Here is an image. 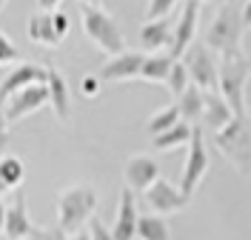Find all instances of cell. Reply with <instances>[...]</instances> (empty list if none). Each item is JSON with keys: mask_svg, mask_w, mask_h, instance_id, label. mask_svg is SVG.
Returning <instances> with one entry per match:
<instances>
[{"mask_svg": "<svg viewBox=\"0 0 251 240\" xmlns=\"http://www.w3.org/2000/svg\"><path fill=\"white\" fill-rule=\"evenodd\" d=\"M143 200H146V206L157 212V214H174V212H183L188 203V197L180 189H174L169 180H160L157 177L154 183L143 192Z\"/></svg>", "mask_w": 251, "mask_h": 240, "instance_id": "ba28073f", "label": "cell"}, {"mask_svg": "<svg viewBox=\"0 0 251 240\" xmlns=\"http://www.w3.org/2000/svg\"><path fill=\"white\" fill-rule=\"evenodd\" d=\"M83 6H100V0H80Z\"/></svg>", "mask_w": 251, "mask_h": 240, "instance_id": "8d00e7d4", "label": "cell"}, {"mask_svg": "<svg viewBox=\"0 0 251 240\" xmlns=\"http://www.w3.org/2000/svg\"><path fill=\"white\" fill-rule=\"evenodd\" d=\"M197 3H203V0H197Z\"/></svg>", "mask_w": 251, "mask_h": 240, "instance_id": "f35d334b", "label": "cell"}, {"mask_svg": "<svg viewBox=\"0 0 251 240\" xmlns=\"http://www.w3.org/2000/svg\"><path fill=\"white\" fill-rule=\"evenodd\" d=\"M243 26L251 29V0H246V6H243Z\"/></svg>", "mask_w": 251, "mask_h": 240, "instance_id": "e575fe53", "label": "cell"}, {"mask_svg": "<svg viewBox=\"0 0 251 240\" xmlns=\"http://www.w3.org/2000/svg\"><path fill=\"white\" fill-rule=\"evenodd\" d=\"M6 3H9V0H0V9H3V6H6Z\"/></svg>", "mask_w": 251, "mask_h": 240, "instance_id": "74e56055", "label": "cell"}, {"mask_svg": "<svg viewBox=\"0 0 251 240\" xmlns=\"http://www.w3.org/2000/svg\"><path fill=\"white\" fill-rule=\"evenodd\" d=\"M188 69H186V63H180V60H174L172 63V72H169V80H166V86H169V92H172L174 97H180L183 92H186L188 86Z\"/></svg>", "mask_w": 251, "mask_h": 240, "instance_id": "484cf974", "label": "cell"}, {"mask_svg": "<svg viewBox=\"0 0 251 240\" xmlns=\"http://www.w3.org/2000/svg\"><path fill=\"white\" fill-rule=\"evenodd\" d=\"M46 89H49L51 112L66 123L69 114H72V95H69V83H66V78H63L54 66H46Z\"/></svg>", "mask_w": 251, "mask_h": 240, "instance_id": "9a60e30c", "label": "cell"}, {"mask_svg": "<svg viewBox=\"0 0 251 240\" xmlns=\"http://www.w3.org/2000/svg\"><path fill=\"white\" fill-rule=\"evenodd\" d=\"M49 103V89L46 86H29V89H20L6 100V123H17L20 117L37 112L40 106Z\"/></svg>", "mask_w": 251, "mask_h": 240, "instance_id": "8fae6325", "label": "cell"}, {"mask_svg": "<svg viewBox=\"0 0 251 240\" xmlns=\"http://www.w3.org/2000/svg\"><path fill=\"white\" fill-rule=\"evenodd\" d=\"M231 120H234V112H231V109H228V103L220 97V92L205 95V112H203V123H205V126L217 134L220 129H226Z\"/></svg>", "mask_w": 251, "mask_h": 240, "instance_id": "d6986e66", "label": "cell"}, {"mask_svg": "<svg viewBox=\"0 0 251 240\" xmlns=\"http://www.w3.org/2000/svg\"><path fill=\"white\" fill-rule=\"evenodd\" d=\"M80 92L86 97H97V92H100V80H97V75H86V78L80 80Z\"/></svg>", "mask_w": 251, "mask_h": 240, "instance_id": "f546056e", "label": "cell"}, {"mask_svg": "<svg viewBox=\"0 0 251 240\" xmlns=\"http://www.w3.org/2000/svg\"><path fill=\"white\" fill-rule=\"evenodd\" d=\"M174 6H177V0H151L146 9V20H163V17H169Z\"/></svg>", "mask_w": 251, "mask_h": 240, "instance_id": "4316f807", "label": "cell"}, {"mask_svg": "<svg viewBox=\"0 0 251 240\" xmlns=\"http://www.w3.org/2000/svg\"><path fill=\"white\" fill-rule=\"evenodd\" d=\"M29 86H46V63H20V66H15V69L6 75L3 86H0V100L6 103L15 92L29 89Z\"/></svg>", "mask_w": 251, "mask_h": 240, "instance_id": "30bf717a", "label": "cell"}, {"mask_svg": "<svg viewBox=\"0 0 251 240\" xmlns=\"http://www.w3.org/2000/svg\"><path fill=\"white\" fill-rule=\"evenodd\" d=\"M243 32H246V26H243V9L237 6V0H226L220 6L214 23L205 32V46L211 49V52H220V57L223 54H237Z\"/></svg>", "mask_w": 251, "mask_h": 240, "instance_id": "3957f363", "label": "cell"}, {"mask_svg": "<svg viewBox=\"0 0 251 240\" xmlns=\"http://www.w3.org/2000/svg\"><path fill=\"white\" fill-rule=\"evenodd\" d=\"M15 60H20V52H17V46L12 43V37H6V34L0 32V66L15 63Z\"/></svg>", "mask_w": 251, "mask_h": 240, "instance_id": "83f0119b", "label": "cell"}, {"mask_svg": "<svg viewBox=\"0 0 251 240\" xmlns=\"http://www.w3.org/2000/svg\"><path fill=\"white\" fill-rule=\"evenodd\" d=\"M214 146L234 163L243 175H251V129L246 120L234 117L226 129L214 134Z\"/></svg>", "mask_w": 251, "mask_h": 240, "instance_id": "5b68a950", "label": "cell"}, {"mask_svg": "<svg viewBox=\"0 0 251 240\" xmlns=\"http://www.w3.org/2000/svg\"><path fill=\"white\" fill-rule=\"evenodd\" d=\"M89 240H114L111 238V229H106V223L100 217L89 220Z\"/></svg>", "mask_w": 251, "mask_h": 240, "instance_id": "f1b7e54d", "label": "cell"}, {"mask_svg": "<svg viewBox=\"0 0 251 240\" xmlns=\"http://www.w3.org/2000/svg\"><path fill=\"white\" fill-rule=\"evenodd\" d=\"M186 57V69H188V78L197 89H203L205 95L217 92V60L211 57V49L203 46V43H191L188 52L183 54Z\"/></svg>", "mask_w": 251, "mask_h": 240, "instance_id": "8992f818", "label": "cell"}, {"mask_svg": "<svg viewBox=\"0 0 251 240\" xmlns=\"http://www.w3.org/2000/svg\"><path fill=\"white\" fill-rule=\"evenodd\" d=\"M83 29H86V34H89L106 54H111V57H117V54L126 52L123 32H120L117 20H114L106 9H100V6H83Z\"/></svg>", "mask_w": 251, "mask_h": 240, "instance_id": "277c9868", "label": "cell"}, {"mask_svg": "<svg viewBox=\"0 0 251 240\" xmlns=\"http://www.w3.org/2000/svg\"><path fill=\"white\" fill-rule=\"evenodd\" d=\"M137 203H134V192L126 186L120 189V203H117V217L111 226V238L114 240H134L137 238Z\"/></svg>", "mask_w": 251, "mask_h": 240, "instance_id": "7c38bea8", "label": "cell"}, {"mask_svg": "<svg viewBox=\"0 0 251 240\" xmlns=\"http://www.w3.org/2000/svg\"><path fill=\"white\" fill-rule=\"evenodd\" d=\"M143 60L146 54L143 52H123L117 57H111L109 63L100 69V80H131V78H140V69H143Z\"/></svg>", "mask_w": 251, "mask_h": 240, "instance_id": "5bb4252c", "label": "cell"}, {"mask_svg": "<svg viewBox=\"0 0 251 240\" xmlns=\"http://www.w3.org/2000/svg\"><path fill=\"white\" fill-rule=\"evenodd\" d=\"M37 6H40V12H54L60 6V0H37Z\"/></svg>", "mask_w": 251, "mask_h": 240, "instance_id": "836d02e7", "label": "cell"}, {"mask_svg": "<svg viewBox=\"0 0 251 240\" xmlns=\"http://www.w3.org/2000/svg\"><path fill=\"white\" fill-rule=\"evenodd\" d=\"M34 240H77V238H69V235H63L60 229L54 226V229H37Z\"/></svg>", "mask_w": 251, "mask_h": 240, "instance_id": "4dcf8cb0", "label": "cell"}, {"mask_svg": "<svg viewBox=\"0 0 251 240\" xmlns=\"http://www.w3.org/2000/svg\"><path fill=\"white\" fill-rule=\"evenodd\" d=\"M51 17H54V29H57V34L66 37V32H69V17L63 15V12H51Z\"/></svg>", "mask_w": 251, "mask_h": 240, "instance_id": "1f68e13d", "label": "cell"}, {"mask_svg": "<svg viewBox=\"0 0 251 240\" xmlns=\"http://www.w3.org/2000/svg\"><path fill=\"white\" fill-rule=\"evenodd\" d=\"M23 175H26V169H23L20 158H15V155L0 158V194L17 189L23 183Z\"/></svg>", "mask_w": 251, "mask_h": 240, "instance_id": "7402d4cb", "label": "cell"}, {"mask_svg": "<svg viewBox=\"0 0 251 240\" xmlns=\"http://www.w3.org/2000/svg\"><path fill=\"white\" fill-rule=\"evenodd\" d=\"M251 75V63L243 52L237 54H223L217 63V92L228 103L234 117L246 120V80Z\"/></svg>", "mask_w": 251, "mask_h": 240, "instance_id": "6da1fadb", "label": "cell"}, {"mask_svg": "<svg viewBox=\"0 0 251 240\" xmlns=\"http://www.w3.org/2000/svg\"><path fill=\"white\" fill-rule=\"evenodd\" d=\"M177 109H180V117H183L186 123L200 120L203 112H205V92H203V89H197V86L191 83L186 92L177 97Z\"/></svg>", "mask_w": 251, "mask_h": 240, "instance_id": "ffe728a7", "label": "cell"}, {"mask_svg": "<svg viewBox=\"0 0 251 240\" xmlns=\"http://www.w3.org/2000/svg\"><path fill=\"white\" fill-rule=\"evenodd\" d=\"M191 123H186V120H180L177 126H172L169 132H163V134H157L154 137V149H174V146H188V140H191Z\"/></svg>", "mask_w": 251, "mask_h": 240, "instance_id": "cb8c5ba5", "label": "cell"}, {"mask_svg": "<svg viewBox=\"0 0 251 240\" xmlns=\"http://www.w3.org/2000/svg\"><path fill=\"white\" fill-rule=\"evenodd\" d=\"M208 172V149H205L203 132L194 129L191 132V140H188V155H186V166H183V177H180V192L191 197L197 192L200 180Z\"/></svg>", "mask_w": 251, "mask_h": 240, "instance_id": "52a82bcc", "label": "cell"}, {"mask_svg": "<svg viewBox=\"0 0 251 240\" xmlns=\"http://www.w3.org/2000/svg\"><path fill=\"white\" fill-rule=\"evenodd\" d=\"M26 32H29V37L37 43V46H46V49L60 46V40H63L60 34H57V29H54V17H51V12H37V15H31Z\"/></svg>", "mask_w": 251, "mask_h": 240, "instance_id": "e0dca14e", "label": "cell"}, {"mask_svg": "<svg viewBox=\"0 0 251 240\" xmlns=\"http://www.w3.org/2000/svg\"><path fill=\"white\" fill-rule=\"evenodd\" d=\"M172 37H174V26L172 20H149L143 23L140 29V43L146 52H157V49H172Z\"/></svg>", "mask_w": 251, "mask_h": 240, "instance_id": "ac0fdd59", "label": "cell"}, {"mask_svg": "<svg viewBox=\"0 0 251 240\" xmlns=\"http://www.w3.org/2000/svg\"><path fill=\"white\" fill-rule=\"evenodd\" d=\"M172 57L169 54H146L140 69V78L149 80V83H166L169 80V72H172Z\"/></svg>", "mask_w": 251, "mask_h": 240, "instance_id": "44dd1931", "label": "cell"}, {"mask_svg": "<svg viewBox=\"0 0 251 240\" xmlns=\"http://www.w3.org/2000/svg\"><path fill=\"white\" fill-rule=\"evenodd\" d=\"M197 15H200V3L197 0H186L180 20L174 26V37H172V49H169V57L180 60L188 52V46L194 43V32H197Z\"/></svg>", "mask_w": 251, "mask_h": 240, "instance_id": "9c48e42d", "label": "cell"}, {"mask_svg": "<svg viewBox=\"0 0 251 240\" xmlns=\"http://www.w3.org/2000/svg\"><path fill=\"white\" fill-rule=\"evenodd\" d=\"M137 238L140 240H172L169 226L160 214H140L137 220Z\"/></svg>", "mask_w": 251, "mask_h": 240, "instance_id": "603a6c76", "label": "cell"}, {"mask_svg": "<svg viewBox=\"0 0 251 240\" xmlns=\"http://www.w3.org/2000/svg\"><path fill=\"white\" fill-rule=\"evenodd\" d=\"M3 232L9 235V240H34L37 226L31 223L23 197H17L15 203L9 206V212H6V229H3Z\"/></svg>", "mask_w": 251, "mask_h": 240, "instance_id": "2e32d148", "label": "cell"}, {"mask_svg": "<svg viewBox=\"0 0 251 240\" xmlns=\"http://www.w3.org/2000/svg\"><path fill=\"white\" fill-rule=\"evenodd\" d=\"M123 177H126V186L131 192H146L157 177H160V166H157V160L146 158V155H134V158H128V163H126Z\"/></svg>", "mask_w": 251, "mask_h": 240, "instance_id": "4fadbf2b", "label": "cell"}, {"mask_svg": "<svg viewBox=\"0 0 251 240\" xmlns=\"http://www.w3.org/2000/svg\"><path fill=\"white\" fill-rule=\"evenodd\" d=\"M94 209H97V194L89 186L63 189L57 197V229L63 235L75 238L83 226H89Z\"/></svg>", "mask_w": 251, "mask_h": 240, "instance_id": "7a4b0ae2", "label": "cell"}, {"mask_svg": "<svg viewBox=\"0 0 251 240\" xmlns=\"http://www.w3.org/2000/svg\"><path fill=\"white\" fill-rule=\"evenodd\" d=\"M6 212H9V209H6V203H3V200H0V232L6 229Z\"/></svg>", "mask_w": 251, "mask_h": 240, "instance_id": "d590c367", "label": "cell"}, {"mask_svg": "<svg viewBox=\"0 0 251 240\" xmlns=\"http://www.w3.org/2000/svg\"><path fill=\"white\" fill-rule=\"evenodd\" d=\"M183 117H180V109H177V103L174 106H166V109H160V112L146 123V129H149V134H163V132H169L172 126H177Z\"/></svg>", "mask_w": 251, "mask_h": 240, "instance_id": "d4e9b609", "label": "cell"}, {"mask_svg": "<svg viewBox=\"0 0 251 240\" xmlns=\"http://www.w3.org/2000/svg\"><path fill=\"white\" fill-rule=\"evenodd\" d=\"M9 140V123H6V103L0 100V146Z\"/></svg>", "mask_w": 251, "mask_h": 240, "instance_id": "d6a6232c", "label": "cell"}]
</instances>
